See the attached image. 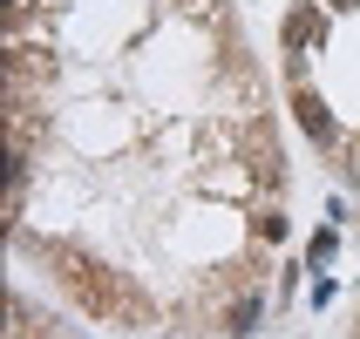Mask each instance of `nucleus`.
<instances>
[{
    "label": "nucleus",
    "instance_id": "20e7f679",
    "mask_svg": "<svg viewBox=\"0 0 360 339\" xmlns=\"http://www.w3.org/2000/svg\"><path fill=\"white\" fill-rule=\"evenodd\" d=\"M252 326H259V305L245 299V305H238V312H231V333H252Z\"/></svg>",
    "mask_w": 360,
    "mask_h": 339
},
{
    "label": "nucleus",
    "instance_id": "f03ea898",
    "mask_svg": "<svg viewBox=\"0 0 360 339\" xmlns=\"http://www.w3.org/2000/svg\"><path fill=\"white\" fill-rule=\"evenodd\" d=\"M292 109H300V129L313 142H333V116H326V102L313 95V88H300V95H292Z\"/></svg>",
    "mask_w": 360,
    "mask_h": 339
},
{
    "label": "nucleus",
    "instance_id": "f257e3e1",
    "mask_svg": "<svg viewBox=\"0 0 360 339\" xmlns=\"http://www.w3.org/2000/svg\"><path fill=\"white\" fill-rule=\"evenodd\" d=\"M55 265H61V279L75 285V299L89 305L96 319H109V326H143V319H150L136 292H129V285H122L116 272H102V265H89L82 251H55Z\"/></svg>",
    "mask_w": 360,
    "mask_h": 339
},
{
    "label": "nucleus",
    "instance_id": "7ed1b4c3",
    "mask_svg": "<svg viewBox=\"0 0 360 339\" xmlns=\"http://www.w3.org/2000/svg\"><path fill=\"white\" fill-rule=\"evenodd\" d=\"M306 41H320V20H313V7H292V20H285V48L300 55Z\"/></svg>",
    "mask_w": 360,
    "mask_h": 339
},
{
    "label": "nucleus",
    "instance_id": "39448f33",
    "mask_svg": "<svg viewBox=\"0 0 360 339\" xmlns=\"http://www.w3.org/2000/svg\"><path fill=\"white\" fill-rule=\"evenodd\" d=\"M333 7H360V0H333Z\"/></svg>",
    "mask_w": 360,
    "mask_h": 339
}]
</instances>
